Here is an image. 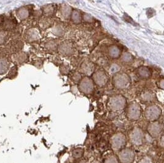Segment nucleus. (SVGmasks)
Segmentation results:
<instances>
[{
  "label": "nucleus",
  "instance_id": "4",
  "mask_svg": "<svg viewBox=\"0 0 164 163\" xmlns=\"http://www.w3.org/2000/svg\"><path fill=\"white\" fill-rule=\"evenodd\" d=\"M129 138L132 144L135 146H140L143 144L145 134L141 128L135 127L129 133Z\"/></svg>",
  "mask_w": 164,
  "mask_h": 163
},
{
  "label": "nucleus",
  "instance_id": "14",
  "mask_svg": "<svg viewBox=\"0 0 164 163\" xmlns=\"http://www.w3.org/2000/svg\"><path fill=\"white\" fill-rule=\"evenodd\" d=\"M138 74L143 78H148L151 76V72L149 71V69L145 67L140 68L138 71Z\"/></svg>",
  "mask_w": 164,
  "mask_h": 163
},
{
  "label": "nucleus",
  "instance_id": "7",
  "mask_svg": "<svg viewBox=\"0 0 164 163\" xmlns=\"http://www.w3.org/2000/svg\"><path fill=\"white\" fill-rule=\"evenodd\" d=\"M135 157L134 151L130 148H122L118 155V159L121 163H133Z\"/></svg>",
  "mask_w": 164,
  "mask_h": 163
},
{
  "label": "nucleus",
  "instance_id": "13",
  "mask_svg": "<svg viewBox=\"0 0 164 163\" xmlns=\"http://www.w3.org/2000/svg\"><path fill=\"white\" fill-rule=\"evenodd\" d=\"M81 70L84 74H90L93 72V67L91 64L86 63V64H83V66H81Z\"/></svg>",
  "mask_w": 164,
  "mask_h": 163
},
{
  "label": "nucleus",
  "instance_id": "12",
  "mask_svg": "<svg viewBox=\"0 0 164 163\" xmlns=\"http://www.w3.org/2000/svg\"><path fill=\"white\" fill-rule=\"evenodd\" d=\"M84 153V150L83 148H77L73 150L72 156L75 159H79L83 157Z\"/></svg>",
  "mask_w": 164,
  "mask_h": 163
},
{
  "label": "nucleus",
  "instance_id": "18",
  "mask_svg": "<svg viewBox=\"0 0 164 163\" xmlns=\"http://www.w3.org/2000/svg\"><path fill=\"white\" fill-rule=\"evenodd\" d=\"M138 163H153V161L149 156H146L140 159Z\"/></svg>",
  "mask_w": 164,
  "mask_h": 163
},
{
  "label": "nucleus",
  "instance_id": "21",
  "mask_svg": "<svg viewBox=\"0 0 164 163\" xmlns=\"http://www.w3.org/2000/svg\"><path fill=\"white\" fill-rule=\"evenodd\" d=\"M160 87L163 89V80L162 79L160 81Z\"/></svg>",
  "mask_w": 164,
  "mask_h": 163
},
{
  "label": "nucleus",
  "instance_id": "5",
  "mask_svg": "<svg viewBox=\"0 0 164 163\" xmlns=\"http://www.w3.org/2000/svg\"><path fill=\"white\" fill-rule=\"evenodd\" d=\"M127 142L126 136L121 133L114 134L111 138V145L114 150H121L125 147Z\"/></svg>",
  "mask_w": 164,
  "mask_h": 163
},
{
  "label": "nucleus",
  "instance_id": "16",
  "mask_svg": "<svg viewBox=\"0 0 164 163\" xmlns=\"http://www.w3.org/2000/svg\"><path fill=\"white\" fill-rule=\"evenodd\" d=\"M17 14L19 18L22 19H24L28 17V11L25 9H21L20 10H19Z\"/></svg>",
  "mask_w": 164,
  "mask_h": 163
},
{
  "label": "nucleus",
  "instance_id": "22",
  "mask_svg": "<svg viewBox=\"0 0 164 163\" xmlns=\"http://www.w3.org/2000/svg\"><path fill=\"white\" fill-rule=\"evenodd\" d=\"M92 163H101V162H100L99 161H98L97 160H95V161H93Z\"/></svg>",
  "mask_w": 164,
  "mask_h": 163
},
{
  "label": "nucleus",
  "instance_id": "6",
  "mask_svg": "<svg viewBox=\"0 0 164 163\" xmlns=\"http://www.w3.org/2000/svg\"><path fill=\"white\" fill-rule=\"evenodd\" d=\"M142 114V107L138 103H132L128 106L127 111L128 119L131 121L138 120Z\"/></svg>",
  "mask_w": 164,
  "mask_h": 163
},
{
  "label": "nucleus",
  "instance_id": "9",
  "mask_svg": "<svg viewBox=\"0 0 164 163\" xmlns=\"http://www.w3.org/2000/svg\"><path fill=\"white\" fill-rule=\"evenodd\" d=\"M149 134L153 137H158L163 131V124L158 122H151L147 127Z\"/></svg>",
  "mask_w": 164,
  "mask_h": 163
},
{
  "label": "nucleus",
  "instance_id": "8",
  "mask_svg": "<svg viewBox=\"0 0 164 163\" xmlns=\"http://www.w3.org/2000/svg\"><path fill=\"white\" fill-rule=\"evenodd\" d=\"M79 88L82 93L89 95L93 92L94 89V85L93 81L89 77H85L81 80L79 84Z\"/></svg>",
  "mask_w": 164,
  "mask_h": 163
},
{
  "label": "nucleus",
  "instance_id": "2",
  "mask_svg": "<svg viewBox=\"0 0 164 163\" xmlns=\"http://www.w3.org/2000/svg\"><path fill=\"white\" fill-rule=\"evenodd\" d=\"M113 84L116 88L124 90L130 86V79L126 74H117L114 76Z\"/></svg>",
  "mask_w": 164,
  "mask_h": 163
},
{
  "label": "nucleus",
  "instance_id": "15",
  "mask_svg": "<svg viewBox=\"0 0 164 163\" xmlns=\"http://www.w3.org/2000/svg\"><path fill=\"white\" fill-rule=\"evenodd\" d=\"M104 163H119V161L116 156L111 155L105 159Z\"/></svg>",
  "mask_w": 164,
  "mask_h": 163
},
{
  "label": "nucleus",
  "instance_id": "11",
  "mask_svg": "<svg viewBox=\"0 0 164 163\" xmlns=\"http://www.w3.org/2000/svg\"><path fill=\"white\" fill-rule=\"evenodd\" d=\"M141 98L145 102H152L154 100L155 95L152 91H146L142 93Z\"/></svg>",
  "mask_w": 164,
  "mask_h": 163
},
{
  "label": "nucleus",
  "instance_id": "20",
  "mask_svg": "<svg viewBox=\"0 0 164 163\" xmlns=\"http://www.w3.org/2000/svg\"><path fill=\"white\" fill-rule=\"evenodd\" d=\"M160 145H161V147H163V136H162V137L160 139Z\"/></svg>",
  "mask_w": 164,
  "mask_h": 163
},
{
  "label": "nucleus",
  "instance_id": "10",
  "mask_svg": "<svg viewBox=\"0 0 164 163\" xmlns=\"http://www.w3.org/2000/svg\"><path fill=\"white\" fill-rule=\"evenodd\" d=\"M93 79L96 85L100 87L104 86L108 82V76L102 70H98L93 74Z\"/></svg>",
  "mask_w": 164,
  "mask_h": 163
},
{
  "label": "nucleus",
  "instance_id": "19",
  "mask_svg": "<svg viewBox=\"0 0 164 163\" xmlns=\"http://www.w3.org/2000/svg\"><path fill=\"white\" fill-rule=\"evenodd\" d=\"M119 70H120V67H119V66H118L117 64H113V65L111 67V68H110V72H111V73L114 74V73H118V72L119 71Z\"/></svg>",
  "mask_w": 164,
  "mask_h": 163
},
{
  "label": "nucleus",
  "instance_id": "1",
  "mask_svg": "<svg viewBox=\"0 0 164 163\" xmlns=\"http://www.w3.org/2000/svg\"><path fill=\"white\" fill-rule=\"evenodd\" d=\"M127 100L122 95H118L111 96L108 101V107L110 110L114 112L122 110L126 106Z\"/></svg>",
  "mask_w": 164,
  "mask_h": 163
},
{
  "label": "nucleus",
  "instance_id": "17",
  "mask_svg": "<svg viewBox=\"0 0 164 163\" xmlns=\"http://www.w3.org/2000/svg\"><path fill=\"white\" fill-rule=\"evenodd\" d=\"M119 50L118 48L116 47H114L113 48H111V50L110 51V55H111L113 57H117L119 55Z\"/></svg>",
  "mask_w": 164,
  "mask_h": 163
},
{
  "label": "nucleus",
  "instance_id": "3",
  "mask_svg": "<svg viewBox=\"0 0 164 163\" xmlns=\"http://www.w3.org/2000/svg\"><path fill=\"white\" fill-rule=\"evenodd\" d=\"M162 110L159 106L156 104L151 105L148 106L145 111V117L149 122L157 121L161 115Z\"/></svg>",
  "mask_w": 164,
  "mask_h": 163
}]
</instances>
